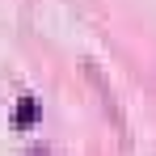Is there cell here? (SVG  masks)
<instances>
[{
	"instance_id": "obj_1",
	"label": "cell",
	"mask_w": 156,
	"mask_h": 156,
	"mask_svg": "<svg viewBox=\"0 0 156 156\" xmlns=\"http://www.w3.org/2000/svg\"><path fill=\"white\" fill-rule=\"evenodd\" d=\"M34 122H38V101H34V97H21L17 110H13V127H17V131H30Z\"/></svg>"
}]
</instances>
